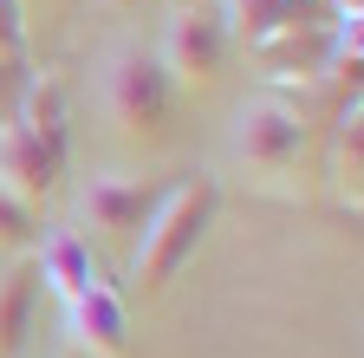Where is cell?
<instances>
[{
  "mask_svg": "<svg viewBox=\"0 0 364 358\" xmlns=\"http://www.w3.org/2000/svg\"><path fill=\"white\" fill-rule=\"evenodd\" d=\"M169 98H176V85L144 39H117V46L98 53V111L111 117L117 137H130V144L163 137Z\"/></svg>",
  "mask_w": 364,
  "mask_h": 358,
  "instance_id": "cell-2",
  "label": "cell"
},
{
  "mask_svg": "<svg viewBox=\"0 0 364 358\" xmlns=\"http://www.w3.org/2000/svg\"><path fill=\"white\" fill-rule=\"evenodd\" d=\"M33 267H39V287H53L59 300H72L85 280H98V267H91V248H85L72 228H59V235H39Z\"/></svg>",
  "mask_w": 364,
  "mask_h": 358,
  "instance_id": "cell-9",
  "label": "cell"
},
{
  "mask_svg": "<svg viewBox=\"0 0 364 358\" xmlns=\"http://www.w3.org/2000/svg\"><path fill=\"white\" fill-rule=\"evenodd\" d=\"M358 144H364V111H358V98H351V111L338 117V163H332V183H338L345 196H358Z\"/></svg>",
  "mask_w": 364,
  "mask_h": 358,
  "instance_id": "cell-13",
  "label": "cell"
},
{
  "mask_svg": "<svg viewBox=\"0 0 364 358\" xmlns=\"http://www.w3.org/2000/svg\"><path fill=\"white\" fill-rule=\"evenodd\" d=\"M176 7H202V0H176Z\"/></svg>",
  "mask_w": 364,
  "mask_h": 358,
  "instance_id": "cell-17",
  "label": "cell"
},
{
  "mask_svg": "<svg viewBox=\"0 0 364 358\" xmlns=\"http://www.w3.org/2000/svg\"><path fill=\"white\" fill-rule=\"evenodd\" d=\"M0 59L7 65L26 59V0H0Z\"/></svg>",
  "mask_w": 364,
  "mask_h": 358,
  "instance_id": "cell-14",
  "label": "cell"
},
{
  "mask_svg": "<svg viewBox=\"0 0 364 358\" xmlns=\"http://www.w3.org/2000/svg\"><path fill=\"white\" fill-rule=\"evenodd\" d=\"M105 7H144V0H105Z\"/></svg>",
  "mask_w": 364,
  "mask_h": 358,
  "instance_id": "cell-16",
  "label": "cell"
},
{
  "mask_svg": "<svg viewBox=\"0 0 364 358\" xmlns=\"http://www.w3.org/2000/svg\"><path fill=\"white\" fill-rule=\"evenodd\" d=\"M14 117H20L26 130H39L46 144H59V150H65V78H53V72L26 78V85H20Z\"/></svg>",
  "mask_w": 364,
  "mask_h": 358,
  "instance_id": "cell-11",
  "label": "cell"
},
{
  "mask_svg": "<svg viewBox=\"0 0 364 358\" xmlns=\"http://www.w3.org/2000/svg\"><path fill=\"white\" fill-rule=\"evenodd\" d=\"M228 46H235V33H228L221 0H202V7H176L163 20V39H156L150 53L163 59L169 85H208L228 65Z\"/></svg>",
  "mask_w": 364,
  "mask_h": 358,
  "instance_id": "cell-4",
  "label": "cell"
},
{
  "mask_svg": "<svg viewBox=\"0 0 364 358\" xmlns=\"http://www.w3.org/2000/svg\"><path fill=\"white\" fill-rule=\"evenodd\" d=\"M20 85H26V65H7V59H0V117H14Z\"/></svg>",
  "mask_w": 364,
  "mask_h": 358,
  "instance_id": "cell-15",
  "label": "cell"
},
{
  "mask_svg": "<svg viewBox=\"0 0 364 358\" xmlns=\"http://www.w3.org/2000/svg\"><path fill=\"white\" fill-rule=\"evenodd\" d=\"M221 14H228V33H241L247 46H267V39H280L293 26H312V20H299L306 0H221Z\"/></svg>",
  "mask_w": 364,
  "mask_h": 358,
  "instance_id": "cell-10",
  "label": "cell"
},
{
  "mask_svg": "<svg viewBox=\"0 0 364 358\" xmlns=\"http://www.w3.org/2000/svg\"><path fill=\"white\" fill-rule=\"evenodd\" d=\"M65 176V150L46 144L39 130H26L20 117H0V183L26 202H46Z\"/></svg>",
  "mask_w": 364,
  "mask_h": 358,
  "instance_id": "cell-6",
  "label": "cell"
},
{
  "mask_svg": "<svg viewBox=\"0 0 364 358\" xmlns=\"http://www.w3.org/2000/svg\"><path fill=\"white\" fill-rule=\"evenodd\" d=\"M228 150L247 169H293L306 150V111L287 105L280 92H254L235 105V124H228Z\"/></svg>",
  "mask_w": 364,
  "mask_h": 358,
  "instance_id": "cell-3",
  "label": "cell"
},
{
  "mask_svg": "<svg viewBox=\"0 0 364 358\" xmlns=\"http://www.w3.org/2000/svg\"><path fill=\"white\" fill-rule=\"evenodd\" d=\"M39 293H46V287H39V267H33V254L0 267V358H14V352L26 345Z\"/></svg>",
  "mask_w": 364,
  "mask_h": 358,
  "instance_id": "cell-8",
  "label": "cell"
},
{
  "mask_svg": "<svg viewBox=\"0 0 364 358\" xmlns=\"http://www.w3.org/2000/svg\"><path fill=\"white\" fill-rule=\"evenodd\" d=\"M169 183H176V176H156V169H144V176L105 169V176H91V183L78 189V209H85V221H91L98 235L136 241V228L156 215V202L169 196Z\"/></svg>",
  "mask_w": 364,
  "mask_h": 358,
  "instance_id": "cell-5",
  "label": "cell"
},
{
  "mask_svg": "<svg viewBox=\"0 0 364 358\" xmlns=\"http://www.w3.org/2000/svg\"><path fill=\"white\" fill-rule=\"evenodd\" d=\"M215 209H221V183L215 176H176L169 196L156 202V215L136 228V248H130V280L136 293H163L182 267L196 260V248L208 241L215 228Z\"/></svg>",
  "mask_w": 364,
  "mask_h": 358,
  "instance_id": "cell-1",
  "label": "cell"
},
{
  "mask_svg": "<svg viewBox=\"0 0 364 358\" xmlns=\"http://www.w3.org/2000/svg\"><path fill=\"white\" fill-rule=\"evenodd\" d=\"M65 306H72V332H78V345L91 358H124V345H130V312H124V293L111 280H85Z\"/></svg>",
  "mask_w": 364,
  "mask_h": 358,
  "instance_id": "cell-7",
  "label": "cell"
},
{
  "mask_svg": "<svg viewBox=\"0 0 364 358\" xmlns=\"http://www.w3.org/2000/svg\"><path fill=\"white\" fill-rule=\"evenodd\" d=\"M33 248H39V202L0 183V260H26Z\"/></svg>",
  "mask_w": 364,
  "mask_h": 358,
  "instance_id": "cell-12",
  "label": "cell"
}]
</instances>
